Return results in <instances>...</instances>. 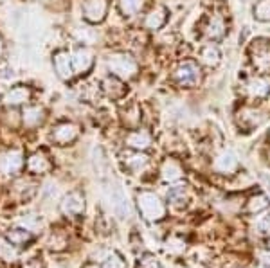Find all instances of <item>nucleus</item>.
Returning <instances> with one entry per match:
<instances>
[{"instance_id":"5701e85b","label":"nucleus","mask_w":270,"mask_h":268,"mask_svg":"<svg viewBox=\"0 0 270 268\" xmlns=\"http://www.w3.org/2000/svg\"><path fill=\"white\" fill-rule=\"evenodd\" d=\"M2 49H4V45H2V40H0V54H2Z\"/></svg>"},{"instance_id":"9b49d317","label":"nucleus","mask_w":270,"mask_h":268,"mask_svg":"<svg viewBox=\"0 0 270 268\" xmlns=\"http://www.w3.org/2000/svg\"><path fill=\"white\" fill-rule=\"evenodd\" d=\"M76 135H78V130H76L74 124H62V126H58L53 133L54 140L60 142V144H67V142L76 139Z\"/></svg>"},{"instance_id":"0eeeda50","label":"nucleus","mask_w":270,"mask_h":268,"mask_svg":"<svg viewBox=\"0 0 270 268\" xmlns=\"http://www.w3.org/2000/svg\"><path fill=\"white\" fill-rule=\"evenodd\" d=\"M227 34V25H225L223 18L221 17H213L209 20L207 27H205V36H207L209 41H213V43H218L221 41Z\"/></svg>"},{"instance_id":"f3484780","label":"nucleus","mask_w":270,"mask_h":268,"mask_svg":"<svg viewBox=\"0 0 270 268\" xmlns=\"http://www.w3.org/2000/svg\"><path fill=\"white\" fill-rule=\"evenodd\" d=\"M43 121V110L38 106H31L24 110V123L27 126H36Z\"/></svg>"},{"instance_id":"4be33fe9","label":"nucleus","mask_w":270,"mask_h":268,"mask_svg":"<svg viewBox=\"0 0 270 268\" xmlns=\"http://www.w3.org/2000/svg\"><path fill=\"white\" fill-rule=\"evenodd\" d=\"M130 164H135V168L139 169V168H143V166H146V162H148V158L144 157V155H133V157H130Z\"/></svg>"},{"instance_id":"dca6fc26","label":"nucleus","mask_w":270,"mask_h":268,"mask_svg":"<svg viewBox=\"0 0 270 268\" xmlns=\"http://www.w3.org/2000/svg\"><path fill=\"white\" fill-rule=\"evenodd\" d=\"M252 17L258 22H270V0H258L254 4Z\"/></svg>"},{"instance_id":"4468645a","label":"nucleus","mask_w":270,"mask_h":268,"mask_svg":"<svg viewBox=\"0 0 270 268\" xmlns=\"http://www.w3.org/2000/svg\"><path fill=\"white\" fill-rule=\"evenodd\" d=\"M236 166H238L236 158L231 153H221L220 157L216 158V162H214V168L218 171H221V173H231V171L236 169Z\"/></svg>"},{"instance_id":"423d86ee","label":"nucleus","mask_w":270,"mask_h":268,"mask_svg":"<svg viewBox=\"0 0 270 268\" xmlns=\"http://www.w3.org/2000/svg\"><path fill=\"white\" fill-rule=\"evenodd\" d=\"M70 60H72V69L76 70V72H79V74H85L86 70H90L92 63H94V56H92V52H90L88 49H85V47L74 50Z\"/></svg>"},{"instance_id":"aec40b11","label":"nucleus","mask_w":270,"mask_h":268,"mask_svg":"<svg viewBox=\"0 0 270 268\" xmlns=\"http://www.w3.org/2000/svg\"><path fill=\"white\" fill-rule=\"evenodd\" d=\"M162 173H164V178H168V180H175V178L180 177V169L176 168L175 162H166V164H164Z\"/></svg>"},{"instance_id":"ddd939ff","label":"nucleus","mask_w":270,"mask_h":268,"mask_svg":"<svg viewBox=\"0 0 270 268\" xmlns=\"http://www.w3.org/2000/svg\"><path fill=\"white\" fill-rule=\"evenodd\" d=\"M29 90L27 88H24V87H17V88H11V90L8 92V94L4 95V103L6 104H22V103H25V101L29 99Z\"/></svg>"},{"instance_id":"6ab92c4d","label":"nucleus","mask_w":270,"mask_h":268,"mask_svg":"<svg viewBox=\"0 0 270 268\" xmlns=\"http://www.w3.org/2000/svg\"><path fill=\"white\" fill-rule=\"evenodd\" d=\"M29 168L36 171V173H41L45 169H49V162L45 160V157H41V155H33L29 158Z\"/></svg>"},{"instance_id":"9d476101","label":"nucleus","mask_w":270,"mask_h":268,"mask_svg":"<svg viewBox=\"0 0 270 268\" xmlns=\"http://www.w3.org/2000/svg\"><path fill=\"white\" fill-rule=\"evenodd\" d=\"M200 60H202V63H204V65L216 67L218 63L221 62L220 49H218L216 45H213V43H209V45H205L204 49L200 50Z\"/></svg>"},{"instance_id":"a211bd4d","label":"nucleus","mask_w":270,"mask_h":268,"mask_svg":"<svg viewBox=\"0 0 270 268\" xmlns=\"http://www.w3.org/2000/svg\"><path fill=\"white\" fill-rule=\"evenodd\" d=\"M119 8H121L123 15L131 17L135 13H139V9L143 8V0H119Z\"/></svg>"},{"instance_id":"39448f33","label":"nucleus","mask_w":270,"mask_h":268,"mask_svg":"<svg viewBox=\"0 0 270 268\" xmlns=\"http://www.w3.org/2000/svg\"><path fill=\"white\" fill-rule=\"evenodd\" d=\"M247 94L254 99H266L270 95V81L266 78L261 76H256V78H250L247 81Z\"/></svg>"},{"instance_id":"2eb2a0df","label":"nucleus","mask_w":270,"mask_h":268,"mask_svg":"<svg viewBox=\"0 0 270 268\" xmlns=\"http://www.w3.org/2000/svg\"><path fill=\"white\" fill-rule=\"evenodd\" d=\"M22 166V155L18 151H11L8 153L4 158H2V168H4L6 173H15L18 171Z\"/></svg>"},{"instance_id":"20e7f679","label":"nucleus","mask_w":270,"mask_h":268,"mask_svg":"<svg viewBox=\"0 0 270 268\" xmlns=\"http://www.w3.org/2000/svg\"><path fill=\"white\" fill-rule=\"evenodd\" d=\"M250 56L252 62L259 69H268L270 67V41L268 40H256L250 47Z\"/></svg>"},{"instance_id":"6e6552de","label":"nucleus","mask_w":270,"mask_h":268,"mask_svg":"<svg viewBox=\"0 0 270 268\" xmlns=\"http://www.w3.org/2000/svg\"><path fill=\"white\" fill-rule=\"evenodd\" d=\"M54 69H56L58 76L62 79H65V81H69L70 78H72V60H70L69 52H65V50H60V52H56V56H54Z\"/></svg>"},{"instance_id":"f257e3e1","label":"nucleus","mask_w":270,"mask_h":268,"mask_svg":"<svg viewBox=\"0 0 270 268\" xmlns=\"http://www.w3.org/2000/svg\"><path fill=\"white\" fill-rule=\"evenodd\" d=\"M107 67L112 72V76H115L119 79H130L137 74V63H135V60L123 52L108 56Z\"/></svg>"},{"instance_id":"7ed1b4c3","label":"nucleus","mask_w":270,"mask_h":268,"mask_svg":"<svg viewBox=\"0 0 270 268\" xmlns=\"http://www.w3.org/2000/svg\"><path fill=\"white\" fill-rule=\"evenodd\" d=\"M107 8H108L107 0H85V4H83V17L90 24H98L107 15Z\"/></svg>"},{"instance_id":"412c9836","label":"nucleus","mask_w":270,"mask_h":268,"mask_svg":"<svg viewBox=\"0 0 270 268\" xmlns=\"http://www.w3.org/2000/svg\"><path fill=\"white\" fill-rule=\"evenodd\" d=\"M81 207H83V202L78 194H70L69 198H67L65 210H81Z\"/></svg>"},{"instance_id":"f03ea898","label":"nucleus","mask_w":270,"mask_h":268,"mask_svg":"<svg viewBox=\"0 0 270 268\" xmlns=\"http://www.w3.org/2000/svg\"><path fill=\"white\" fill-rule=\"evenodd\" d=\"M175 79L182 87H195L200 83V67L195 62H184L175 70Z\"/></svg>"},{"instance_id":"1a4fd4ad","label":"nucleus","mask_w":270,"mask_h":268,"mask_svg":"<svg viewBox=\"0 0 270 268\" xmlns=\"http://www.w3.org/2000/svg\"><path fill=\"white\" fill-rule=\"evenodd\" d=\"M168 20V9L162 8V6H157L155 9L146 15V20H144V25L148 29H160L164 24Z\"/></svg>"},{"instance_id":"f8f14e48","label":"nucleus","mask_w":270,"mask_h":268,"mask_svg":"<svg viewBox=\"0 0 270 268\" xmlns=\"http://www.w3.org/2000/svg\"><path fill=\"white\" fill-rule=\"evenodd\" d=\"M128 146H131V148L135 149H144L150 146V142H152V137H150V133H146L144 130H139V132H133L128 135L126 139Z\"/></svg>"}]
</instances>
